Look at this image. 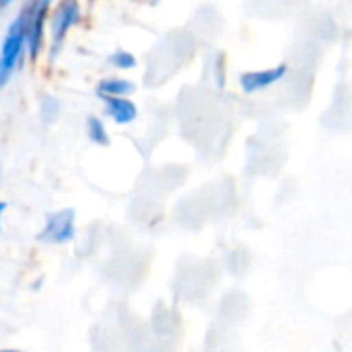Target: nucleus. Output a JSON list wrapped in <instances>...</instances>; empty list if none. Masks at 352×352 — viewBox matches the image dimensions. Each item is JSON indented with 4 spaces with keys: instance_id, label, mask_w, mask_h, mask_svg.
<instances>
[{
    "instance_id": "nucleus-1",
    "label": "nucleus",
    "mask_w": 352,
    "mask_h": 352,
    "mask_svg": "<svg viewBox=\"0 0 352 352\" xmlns=\"http://www.w3.org/2000/svg\"><path fill=\"white\" fill-rule=\"evenodd\" d=\"M27 21H29V6L23 8L16 19L6 29V35L0 45V89L10 80L14 70L21 64V58L27 50Z\"/></svg>"
},
{
    "instance_id": "nucleus-2",
    "label": "nucleus",
    "mask_w": 352,
    "mask_h": 352,
    "mask_svg": "<svg viewBox=\"0 0 352 352\" xmlns=\"http://www.w3.org/2000/svg\"><path fill=\"white\" fill-rule=\"evenodd\" d=\"M76 233V217L72 208H62L52 212L45 219V225L39 233V239L43 243H52V245H64L68 241L74 239Z\"/></svg>"
},
{
    "instance_id": "nucleus-3",
    "label": "nucleus",
    "mask_w": 352,
    "mask_h": 352,
    "mask_svg": "<svg viewBox=\"0 0 352 352\" xmlns=\"http://www.w3.org/2000/svg\"><path fill=\"white\" fill-rule=\"evenodd\" d=\"M50 6L43 0H35L29 6V21H27V54L31 60L37 58V54L43 47V35H45V23L50 14Z\"/></svg>"
},
{
    "instance_id": "nucleus-4",
    "label": "nucleus",
    "mask_w": 352,
    "mask_h": 352,
    "mask_svg": "<svg viewBox=\"0 0 352 352\" xmlns=\"http://www.w3.org/2000/svg\"><path fill=\"white\" fill-rule=\"evenodd\" d=\"M80 8H78V0H60V4L56 6L52 21H50V31H52V45L54 52L62 45V41L66 39L68 31L74 27V23L78 21Z\"/></svg>"
},
{
    "instance_id": "nucleus-5",
    "label": "nucleus",
    "mask_w": 352,
    "mask_h": 352,
    "mask_svg": "<svg viewBox=\"0 0 352 352\" xmlns=\"http://www.w3.org/2000/svg\"><path fill=\"white\" fill-rule=\"evenodd\" d=\"M287 72H289V68L285 64H280L276 68H268V70H252V72H243L239 82L245 93H256V91H264V89L272 87Z\"/></svg>"
},
{
    "instance_id": "nucleus-6",
    "label": "nucleus",
    "mask_w": 352,
    "mask_h": 352,
    "mask_svg": "<svg viewBox=\"0 0 352 352\" xmlns=\"http://www.w3.org/2000/svg\"><path fill=\"white\" fill-rule=\"evenodd\" d=\"M105 113L120 126L132 124L138 116V107L128 97H103Z\"/></svg>"
},
{
    "instance_id": "nucleus-7",
    "label": "nucleus",
    "mask_w": 352,
    "mask_h": 352,
    "mask_svg": "<svg viewBox=\"0 0 352 352\" xmlns=\"http://www.w3.org/2000/svg\"><path fill=\"white\" fill-rule=\"evenodd\" d=\"M134 91V82L120 78V76H109L99 80L97 85V93L101 97H128Z\"/></svg>"
},
{
    "instance_id": "nucleus-8",
    "label": "nucleus",
    "mask_w": 352,
    "mask_h": 352,
    "mask_svg": "<svg viewBox=\"0 0 352 352\" xmlns=\"http://www.w3.org/2000/svg\"><path fill=\"white\" fill-rule=\"evenodd\" d=\"M87 136L93 144H99V146H107L109 144V132L103 124L101 118L97 116H89L87 120Z\"/></svg>"
},
{
    "instance_id": "nucleus-9",
    "label": "nucleus",
    "mask_w": 352,
    "mask_h": 352,
    "mask_svg": "<svg viewBox=\"0 0 352 352\" xmlns=\"http://www.w3.org/2000/svg\"><path fill=\"white\" fill-rule=\"evenodd\" d=\"M109 64L120 68V70H130L136 66V56L132 52H126V50H116L109 56Z\"/></svg>"
},
{
    "instance_id": "nucleus-10",
    "label": "nucleus",
    "mask_w": 352,
    "mask_h": 352,
    "mask_svg": "<svg viewBox=\"0 0 352 352\" xmlns=\"http://www.w3.org/2000/svg\"><path fill=\"white\" fill-rule=\"evenodd\" d=\"M4 210H6V204H4V202H0V221H2V214H4Z\"/></svg>"
},
{
    "instance_id": "nucleus-11",
    "label": "nucleus",
    "mask_w": 352,
    "mask_h": 352,
    "mask_svg": "<svg viewBox=\"0 0 352 352\" xmlns=\"http://www.w3.org/2000/svg\"><path fill=\"white\" fill-rule=\"evenodd\" d=\"M8 2H10V0H0V8H2V6H6Z\"/></svg>"
},
{
    "instance_id": "nucleus-12",
    "label": "nucleus",
    "mask_w": 352,
    "mask_h": 352,
    "mask_svg": "<svg viewBox=\"0 0 352 352\" xmlns=\"http://www.w3.org/2000/svg\"><path fill=\"white\" fill-rule=\"evenodd\" d=\"M43 2H47V4H52V2H54V0H43Z\"/></svg>"
}]
</instances>
